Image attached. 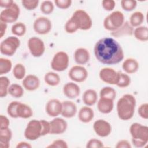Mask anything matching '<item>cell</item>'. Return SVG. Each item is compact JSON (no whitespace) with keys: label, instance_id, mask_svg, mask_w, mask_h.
Masks as SVG:
<instances>
[{"label":"cell","instance_id":"obj_1","mask_svg":"<svg viewBox=\"0 0 148 148\" xmlns=\"http://www.w3.org/2000/svg\"><path fill=\"white\" fill-rule=\"evenodd\" d=\"M94 53L96 59L105 65L119 64L124 57L121 46L112 37H104L99 39L94 45Z\"/></svg>","mask_w":148,"mask_h":148},{"label":"cell","instance_id":"obj_10","mask_svg":"<svg viewBox=\"0 0 148 148\" xmlns=\"http://www.w3.org/2000/svg\"><path fill=\"white\" fill-rule=\"evenodd\" d=\"M27 45L29 51L33 57H41L45 53V43L43 41L38 37L32 36L28 40Z\"/></svg>","mask_w":148,"mask_h":148},{"label":"cell","instance_id":"obj_17","mask_svg":"<svg viewBox=\"0 0 148 148\" xmlns=\"http://www.w3.org/2000/svg\"><path fill=\"white\" fill-rule=\"evenodd\" d=\"M23 87L27 91H33L37 90L40 84V79L35 75L30 74L26 76L22 82Z\"/></svg>","mask_w":148,"mask_h":148},{"label":"cell","instance_id":"obj_43","mask_svg":"<svg viewBox=\"0 0 148 148\" xmlns=\"http://www.w3.org/2000/svg\"><path fill=\"white\" fill-rule=\"evenodd\" d=\"M103 147L104 145L103 142L96 138L90 139L86 144L87 148H101Z\"/></svg>","mask_w":148,"mask_h":148},{"label":"cell","instance_id":"obj_12","mask_svg":"<svg viewBox=\"0 0 148 148\" xmlns=\"http://www.w3.org/2000/svg\"><path fill=\"white\" fill-rule=\"evenodd\" d=\"M68 77L74 82H83L88 77V72L86 68L82 65H75L69 69Z\"/></svg>","mask_w":148,"mask_h":148},{"label":"cell","instance_id":"obj_32","mask_svg":"<svg viewBox=\"0 0 148 148\" xmlns=\"http://www.w3.org/2000/svg\"><path fill=\"white\" fill-rule=\"evenodd\" d=\"M25 66L21 63L16 64L13 68V75L17 80H22L26 76Z\"/></svg>","mask_w":148,"mask_h":148},{"label":"cell","instance_id":"obj_19","mask_svg":"<svg viewBox=\"0 0 148 148\" xmlns=\"http://www.w3.org/2000/svg\"><path fill=\"white\" fill-rule=\"evenodd\" d=\"M62 108L61 115L62 117L70 119L73 117L77 112V108L76 103L71 101H65L62 102Z\"/></svg>","mask_w":148,"mask_h":148},{"label":"cell","instance_id":"obj_28","mask_svg":"<svg viewBox=\"0 0 148 148\" xmlns=\"http://www.w3.org/2000/svg\"><path fill=\"white\" fill-rule=\"evenodd\" d=\"M133 35L138 40L146 42L148 40V28L146 26H139L134 29Z\"/></svg>","mask_w":148,"mask_h":148},{"label":"cell","instance_id":"obj_2","mask_svg":"<svg viewBox=\"0 0 148 148\" xmlns=\"http://www.w3.org/2000/svg\"><path fill=\"white\" fill-rule=\"evenodd\" d=\"M135 97L132 94H126L123 95L117 102V113L118 117L122 120H128L134 116L135 106Z\"/></svg>","mask_w":148,"mask_h":148},{"label":"cell","instance_id":"obj_18","mask_svg":"<svg viewBox=\"0 0 148 148\" xmlns=\"http://www.w3.org/2000/svg\"><path fill=\"white\" fill-rule=\"evenodd\" d=\"M62 91L65 97L69 99H75L80 94V87L74 82H68L64 84Z\"/></svg>","mask_w":148,"mask_h":148},{"label":"cell","instance_id":"obj_38","mask_svg":"<svg viewBox=\"0 0 148 148\" xmlns=\"http://www.w3.org/2000/svg\"><path fill=\"white\" fill-rule=\"evenodd\" d=\"M12 68V61L5 58H0V75H3L9 72Z\"/></svg>","mask_w":148,"mask_h":148},{"label":"cell","instance_id":"obj_16","mask_svg":"<svg viewBox=\"0 0 148 148\" xmlns=\"http://www.w3.org/2000/svg\"><path fill=\"white\" fill-rule=\"evenodd\" d=\"M50 124V134L59 135L64 133L68 127L67 122L62 118L55 117L51 121Z\"/></svg>","mask_w":148,"mask_h":148},{"label":"cell","instance_id":"obj_31","mask_svg":"<svg viewBox=\"0 0 148 148\" xmlns=\"http://www.w3.org/2000/svg\"><path fill=\"white\" fill-rule=\"evenodd\" d=\"M23 87L18 84L14 83L10 85L8 90V94L15 98H20L24 95Z\"/></svg>","mask_w":148,"mask_h":148},{"label":"cell","instance_id":"obj_9","mask_svg":"<svg viewBox=\"0 0 148 148\" xmlns=\"http://www.w3.org/2000/svg\"><path fill=\"white\" fill-rule=\"evenodd\" d=\"M20 9L16 3L8 8L3 9L0 14V21L8 23H13L16 22L19 17Z\"/></svg>","mask_w":148,"mask_h":148},{"label":"cell","instance_id":"obj_24","mask_svg":"<svg viewBox=\"0 0 148 148\" xmlns=\"http://www.w3.org/2000/svg\"><path fill=\"white\" fill-rule=\"evenodd\" d=\"M139 68L138 61L133 58L125 59L122 64V68L127 74H132L136 73Z\"/></svg>","mask_w":148,"mask_h":148},{"label":"cell","instance_id":"obj_49","mask_svg":"<svg viewBox=\"0 0 148 148\" xmlns=\"http://www.w3.org/2000/svg\"><path fill=\"white\" fill-rule=\"evenodd\" d=\"M9 124L10 121L8 118L6 116L1 114L0 116V129H5L9 128Z\"/></svg>","mask_w":148,"mask_h":148},{"label":"cell","instance_id":"obj_52","mask_svg":"<svg viewBox=\"0 0 148 148\" xmlns=\"http://www.w3.org/2000/svg\"><path fill=\"white\" fill-rule=\"evenodd\" d=\"M7 29V24L0 21V38H2L5 34Z\"/></svg>","mask_w":148,"mask_h":148},{"label":"cell","instance_id":"obj_11","mask_svg":"<svg viewBox=\"0 0 148 148\" xmlns=\"http://www.w3.org/2000/svg\"><path fill=\"white\" fill-rule=\"evenodd\" d=\"M34 31L39 35H46L50 32L52 28L51 21L46 17H39L33 23Z\"/></svg>","mask_w":148,"mask_h":148},{"label":"cell","instance_id":"obj_15","mask_svg":"<svg viewBox=\"0 0 148 148\" xmlns=\"http://www.w3.org/2000/svg\"><path fill=\"white\" fill-rule=\"evenodd\" d=\"M62 108V102L58 99L53 98L48 101L46 103L45 110L49 116L56 117L61 114Z\"/></svg>","mask_w":148,"mask_h":148},{"label":"cell","instance_id":"obj_20","mask_svg":"<svg viewBox=\"0 0 148 148\" xmlns=\"http://www.w3.org/2000/svg\"><path fill=\"white\" fill-rule=\"evenodd\" d=\"M114 108V101L103 97H99L97 101V108L98 111L103 114H109Z\"/></svg>","mask_w":148,"mask_h":148},{"label":"cell","instance_id":"obj_30","mask_svg":"<svg viewBox=\"0 0 148 148\" xmlns=\"http://www.w3.org/2000/svg\"><path fill=\"white\" fill-rule=\"evenodd\" d=\"M145 20V16L142 12L140 11H136L131 14L130 17V24L134 27H138L140 26L143 23Z\"/></svg>","mask_w":148,"mask_h":148},{"label":"cell","instance_id":"obj_46","mask_svg":"<svg viewBox=\"0 0 148 148\" xmlns=\"http://www.w3.org/2000/svg\"><path fill=\"white\" fill-rule=\"evenodd\" d=\"M72 1L71 0H55L54 3L56 6L59 9H66L69 8L72 5Z\"/></svg>","mask_w":148,"mask_h":148},{"label":"cell","instance_id":"obj_48","mask_svg":"<svg viewBox=\"0 0 148 148\" xmlns=\"http://www.w3.org/2000/svg\"><path fill=\"white\" fill-rule=\"evenodd\" d=\"M42 124V136H45L50 132V122L46 120H40Z\"/></svg>","mask_w":148,"mask_h":148},{"label":"cell","instance_id":"obj_33","mask_svg":"<svg viewBox=\"0 0 148 148\" xmlns=\"http://www.w3.org/2000/svg\"><path fill=\"white\" fill-rule=\"evenodd\" d=\"M11 31L15 36H22L26 33L27 27L24 23L22 22H17L12 26Z\"/></svg>","mask_w":148,"mask_h":148},{"label":"cell","instance_id":"obj_36","mask_svg":"<svg viewBox=\"0 0 148 148\" xmlns=\"http://www.w3.org/2000/svg\"><path fill=\"white\" fill-rule=\"evenodd\" d=\"M64 28L65 31L68 34H73L76 32L78 29H79L78 24L75 18L72 16L66 22Z\"/></svg>","mask_w":148,"mask_h":148},{"label":"cell","instance_id":"obj_41","mask_svg":"<svg viewBox=\"0 0 148 148\" xmlns=\"http://www.w3.org/2000/svg\"><path fill=\"white\" fill-rule=\"evenodd\" d=\"M18 101H12L8 106L7 113L12 118H18L17 115V108L19 104Z\"/></svg>","mask_w":148,"mask_h":148},{"label":"cell","instance_id":"obj_29","mask_svg":"<svg viewBox=\"0 0 148 148\" xmlns=\"http://www.w3.org/2000/svg\"><path fill=\"white\" fill-rule=\"evenodd\" d=\"M44 81L49 86H57L61 82L58 74L54 72H48L44 76Z\"/></svg>","mask_w":148,"mask_h":148},{"label":"cell","instance_id":"obj_22","mask_svg":"<svg viewBox=\"0 0 148 148\" xmlns=\"http://www.w3.org/2000/svg\"><path fill=\"white\" fill-rule=\"evenodd\" d=\"M134 28L130 25L129 21H124L123 25L114 31L111 32L110 35L115 38H120L124 36L133 35Z\"/></svg>","mask_w":148,"mask_h":148},{"label":"cell","instance_id":"obj_53","mask_svg":"<svg viewBox=\"0 0 148 148\" xmlns=\"http://www.w3.org/2000/svg\"><path fill=\"white\" fill-rule=\"evenodd\" d=\"M16 147L17 148H31L32 147V146L30 143L27 142L22 141L17 143Z\"/></svg>","mask_w":148,"mask_h":148},{"label":"cell","instance_id":"obj_40","mask_svg":"<svg viewBox=\"0 0 148 148\" xmlns=\"http://www.w3.org/2000/svg\"><path fill=\"white\" fill-rule=\"evenodd\" d=\"M120 4L123 10L127 12H130L136 8L137 2L135 0H121Z\"/></svg>","mask_w":148,"mask_h":148},{"label":"cell","instance_id":"obj_26","mask_svg":"<svg viewBox=\"0 0 148 148\" xmlns=\"http://www.w3.org/2000/svg\"><path fill=\"white\" fill-rule=\"evenodd\" d=\"M12 137V132L9 128L0 129V147L9 148Z\"/></svg>","mask_w":148,"mask_h":148},{"label":"cell","instance_id":"obj_3","mask_svg":"<svg viewBox=\"0 0 148 148\" xmlns=\"http://www.w3.org/2000/svg\"><path fill=\"white\" fill-rule=\"evenodd\" d=\"M132 143L136 147H144L148 142V127L139 123H132L130 128Z\"/></svg>","mask_w":148,"mask_h":148},{"label":"cell","instance_id":"obj_4","mask_svg":"<svg viewBox=\"0 0 148 148\" xmlns=\"http://www.w3.org/2000/svg\"><path fill=\"white\" fill-rule=\"evenodd\" d=\"M124 21V14L119 10H116L104 18L103 25L105 29L113 32L121 27Z\"/></svg>","mask_w":148,"mask_h":148},{"label":"cell","instance_id":"obj_39","mask_svg":"<svg viewBox=\"0 0 148 148\" xmlns=\"http://www.w3.org/2000/svg\"><path fill=\"white\" fill-rule=\"evenodd\" d=\"M40 9L42 13L45 14H50L52 13L54 9V5L51 1H43L40 6Z\"/></svg>","mask_w":148,"mask_h":148},{"label":"cell","instance_id":"obj_6","mask_svg":"<svg viewBox=\"0 0 148 148\" xmlns=\"http://www.w3.org/2000/svg\"><path fill=\"white\" fill-rule=\"evenodd\" d=\"M69 62L68 54L65 51H60L54 55L51 61V68L55 71L62 72L68 68Z\"/></svg>","mask_w":148,"mask_h":148},{"label":"cell","instance_id":"obj_35","mask_svg":"<svg viewBox=\"0 0 148 148\" xmlns=\"http://www.w3.org/2000/svg\"><path fill=\"white\" fill-rule=\"evenodd\" d=\"M10 86V80L6 76L0 77V97L3 98L8 94V90Z\"/></svg>","mask_w":148,"mask_h":148},{"label":"cell","instance_id":"obj_14","mask_svg":"<svg viewBox=\"0 0 148 148\" xmlns=\"http://www.w3.org/2000/svg\"><path fill=\"white\" fill-rule=\"evenodd\" d=\"M93 129L95 134L102 138L109 136L112 132L110 124L103 119H98L95 121L93 124Z\"/></svg>","mask_w":148,"mask_h":148},{"label":"cell","instance_id":"obj_51","mask_svg":"<svg viewBox=\"0 0 148 148\" xmlns=\"http://www.w3.org/2000/svg\"><path fill=\"white\" fill-rule=\"evenodd\" d=\"M14 2L12 0H0V6L5 9L11 7Z\"/></svg>","mask_w":148,"mask_h":148},{"label":"cell","instance_id":"obj_50","mask_svg":"<svg viewBox=\"0 0 148 148\" xmlns=\"http://www.w3.org/2000/svg\"><path fill=\"white\" fill-rule=\"evenodd\" d=\"M115 147L116 148H131V145L128 140L121 139L116 143Z\"/></svg>","mask_w":148,"mask_h":148},{"label":"cell","instance_id":"obj_13","mask_svg":"<svg viewBox=\"0 0 148 148\" xmlns=\"http://www.w3.org/2000/svg\"><path fill=\"white\" fill-rule=\"evenodd\" d=\"M99 76L103 82L109 84L116 85L119 78V72L113 68L105 67L100 70Z\"/></svg>","mask_w":148,"mask_h":148},{"label":"cell","instance_id":"obj_45","mask_svg":"<svg viewBox=\"0 0 148 148\" xmlns=\"http://www.w3.org/2000/svg\"><path fill=\"white\" fill-rule=\"evenodd\" d=\"M138 113L140 117L147 120L148 119V103L141 104L138 109Z\"/></svg>","mask_w":148,"mask_h":148},{"label":"cell","instance_id":"obj_5","mask_svg":"<svg viewBox=\"0 0 148 148\" xmlns=\"http://www.w3.org/2000/svg\"><path fill=\"white\" fill-rule=\"evenodd\" d=\"M20 46V40L16 36L7 37L0 44V51L2 54L12 56Z\"/></svg>","mask_w":148,"mask_h":148},{"label":"cell","instance_id":"obj_34","mask_svg":"<svg viewBox=\"0 0 148 148\" xmlns=\"http://www.w3.org/2000/svg\"><path fill=\"white\" fill-rule=\"evenodd\" d=\"M131 82L130 76L121 72H119V78L116 86L120 88H125L128 87Z\"/></svg>","mask_w":148,"mask_h":148},{"label":"cell","instance_id":"obj_23","mask_svg":"<svg viewBox=\"0 0 148 148\" xmlns=\"http://www.w3.org/2000/svg\"><path fill=\"white\" fill-rule=\"evenodd\" d=\"M94 117V112L91 107L84 106L80 109L78 113V119L81 122L84 123H90Z\"/></svg>","mask_w":148,"mask_h":148},{"label":"cell","instance_id":"obj_37","mask_svg":"<svg viewBox=\"0 0 148 148\" xmlns=\"http://www.w3.org/2000/svg\"><path fill=\"white\" fill-rule=\"evenodd\" d=\"M117 95L116 91L111 87H104L99 92V97H103L114 100Z\"/></svg>","mask_w":148,"mask_h":148},{"label":"cell","instance_id":"obj_27","mask_svg":"<svg viewBox=\"0 0 148 148\" xmlns=\"http://www.w3.org/2000/svg\"><path fill=\"white\" fill-rule=\"evenodd\" d=\"M17 115L19 118L28 119L33 115V111L29 105L20 102L17 108Z\"/></svg>","mask_w":148,"mask_h":148},{"label":"cell","instance_id":"obj_21","mask_svg":"<svg viewBox=\"0 0 148 148\" xmlns=\"http://www.w3.org/2000/svg\"><path fill=\"white\" fill-rule=\"evenodd\" d=\"M73 58L78 65H84L89 61L90 54L87 49L79 47L75 51Z\"/></svg>","mask_w":148,"mask_h":148},{"label":"cell","instance_id":"obj_8","mask_svg":"<svg viewBox=\"0 0 148 148\" xmlns=\"http://www.w3.org/2000/svg\"><path fill=\"white\" fill-rule=\"evenodd\" d=\"M72 16L77 21L79 29L87 31L92 27V20L88 13L85 10L77 9L73 12Z\"/></svg>","mask_w":148,"mask_h":148},{"label":"cell","instance_id":"obj_25","mask_svg":"<svg viewBox=\"0 0 148 148\" xmlns=\"http://www.w3.org/2000/svg\"><path fill=\"white\" fill-rule=\"evenodd\" d=\"M82 100L86 106H91L95 105L98 101V94L93 89H87L83 94Z\"/></svg>","mask_w":148,"mask_h":148},{"label":"cell","instance_id":"obj_47","mask_svg":"<svg viewBox=\"0 0 148 148\" xmlns=\"http://www.w3.org/2000/svg\"><path fill=\"white\" fill-rule=\"evenodd\" d=\"M102 6L106 11L113 10L116 6V2L113 0H103L102 1Z\"/></svg>","mask_w":148,"mask_h":148},{"label":"cell","instance_id":"obj_42","mask_svg":"<svg viewBox=\"0 0 148 148\" xmlns=\"http://www.w3.org/2000/svg\"><path fill=\"white\" fill-rule=\"evenodd\" d=\"M39 0H23L21 1V4L23 6L28 10H33L35 9L38 5Z\"/></svg>","mask_w":148,"mask_h":148},{"label":"cell","instance_id":"obj_44","mask_svg":"<svg viewBox=\"0 0 148 148\" xmlns=\"http://www.w3.org/2000/svg\"><path fill=\"white\" fill-rule=\"evenodd\" d=\"M68 147L67 143L62 139H56L54 140L49 145L47 146V148H67Z\"/></svg>","mask_w":148,"mask_h":148},{"label":"cell","instance_id":"obj_7","mask_svg":"<svg viewBox=\"0 0 148 148\" xmlns=\"http://www.w3.org/2000/svg\"><path fill=\"white\" fill-rule=\"evenodd\" d=\"M24 136L29 140H35L42 136V124L40 120H32L25 129Z\"/></svg>","mask_w":148,"mask_h":148}]
</instances>
